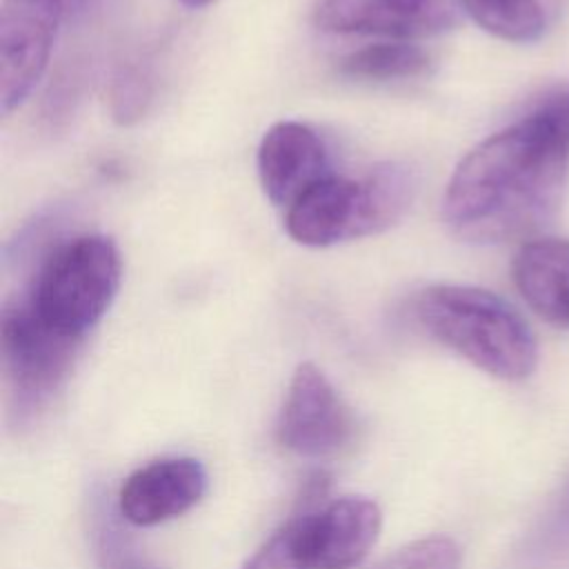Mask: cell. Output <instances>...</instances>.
<instances>
[{
	"label": "cell",
	"instance_id": "obj_1",
	"mask_svg": "<svg viewBox=\"0 0 569 569\" xmlns=\"http://www.w3.org/2000/svg\"><path fill=\"white\" fill-rule=\"evenodd\" d=\"M569 167V91L473 147L456 167L442 216L469 242H502L540 227L558 204Z\"/></svg>",
	"mask_w": 569,
	"mask_h": 569
},
{
	"label": "cell",
	"instance_id": "obj_13",
	"mask_svg": "<svg viewBox=\"0 0 569 569\" xmlns=\"http://www.w3.org/2000/svg\"><path fill=\"white\" fill-rule=\"evenodd\" d=\"M471 20L496 38L533 42L556 20L560 0H460Z\"/></svg>",
	"mask_w": 569,
	"mask_h": 569
},
{
	"label": "cell",
	"instance_id": "obj_18",
	"mask_svg": "<svg viewBox=\"0 0 569 569\" xmlns=\"http://www.w3.org/2000/svg\"><path fill=\"white\" fill-rule=\"evenodd\" d=\"M151 98V84L136 67L122 69L113 82V113L120 122L140 118Z\"/></svg>",
	"mask_w": 569,
	"mask_h": 569
},
{
	"label": "cell",
	"instance_id": "obj_4",
	"mask_svg": "<svg viewBox=\"0 0 569 569\" xmlns=\"http://www.w3.org/2000/svg\"><path fill=\"white\" fill-rule=\"evenodd\" d=\"M120 287V253L100 233L56 244L22 293L31 311L62 336L82 340L111 307Z\"/></svg>",
	"mask_w": 569,
	"mask_h": 569
},
{
	"label": "cell",
	"instance_id": "obj_5",
	"mask_svg": "<svg viewBox=\"0 0 569 569\" xmlns=\"http://www.w3.org/2000/svg\"><path fill=\"white\" fill-rule=\"evenodd\" d=\"M80 342L44 325L22 296L4 302L0 351L11 413L18 422L38 413L62 387Z\"/></svg>",
	"mask_w": 569,
	"mask_h": 569
},
{
	"label": "cell",
	"instance_id": "obj_3",
	"mask_svg": "<svg viewBox=\"0 0 569 569\" xmlns=\"http://www.w3.org/2000/svg\"><path fill=\"white\" fill-rule=\"evenodd\" d=\"M413 193L416 176L398 162L378 164L360 178L329 173L287 209L284 227L305 247L373 236L405 216Z\"/></svg>",
	"mask_w": 569,
	"mask_h": 569
},
{
	"label": "cell",
	"instance_id": "obj_15",
	"mask_svg": "<svg viewBox=\"0 0 569 569\" xmlns=\"http://www.w3.org/2000/svg\"><path fill=\"white\" fill-rule=\"evenodd\" d=\"M93 553L98 569H164L151 556H147L133 538L116 522L111 509H98L91 525Z\"/></svg>",
	"mask_w": 569,
	"mask_h": 569
},
{
	"label": "cell",
	"instance_id": "obj_8",
	"mask_svg": "<svg viewBox=\"0 0 569 569\" xmlns=\"http://www.w3.org/2000/svg\"><path fill=\"white\" fill-rule=\"evenodd\" d=\"M458 0H318L313 24L329 33L425 38L451 29Z\"/></svg>",
	"mask_w": 569,
	"mask_h": 569
},
{
	"label": "cell",
	"instance_id": "obj_6",
	"mask_svg": "<svg viewBox=\"0 0 569 569\" xmlns=\"http://www.w3.org/2000/svg\"><path fill=\"white\" fill-rule=\"evenodd\" d=\"M67 18L53 0L0 2V109L9 116L42 78L58 24Z\"/></svg>",
	"mask_w": 569,
	"mask_h": 569
},
{
	"label": "cell",
	"instance_id": "obj_12",
	"mask_svg": "<svg viewBox=\"0 0 569 569\" xmlns=\"http://www.w3.org/2000/svg\"><path fill=\"white\" fill-rule=\"evenodd\" d=\"M513 284L525 302L549 325L569 327V240L525 242L511 264Z\"/></svg>",
	"mask_w": 569,
	"mask_h": 569
},
{
	"label": "cell",
	"instance_id": "obj_9",
	"mask_svg": "<svg viewBox=\"0 0 569 569\" xmlns=\"http://www.w3.org/2000/svg\"><path fill=\"white\" fill-rule=\"evenodd\" d=\"M207 491L200 460L173 456L151 460L127 476L118 491V513L136 527H153L196 507Z\"/></svg>",
	"mask_w": 569,
	"mask_h": 569
},
{
	"label": "cell",
	"instance_id": "obj_14",
	"mask_svg": "<svg viewBox=\"0 0 569 569\" xmlns=\"http://www.w3.org/2000/svg\"><path fill=\"white\" fill-rule=\"evenodd\" d=\"M429 56L418 44L378 42L351 51L340 60V73L356 80H405L429 69Z\"/></svg>",
	"mask_w": 569,
	"mask_h": 569
},
{
	"label": "cell",
	"instance_id": "obj_10",
	"mask_svg": "<svg viewBox=\"0 0 569 569\" xmlns=\"http://www.w3.org/2000/svg\"><path fill=\"white\" fill-rule=\"evenodd\" d=\"M329 173V151L309 124L282 120L269 127L258 149V176L273 204L289 209Z\"/></svg>",
	"mask_w": 569,
	"mask_h": 569
},
{
	"label": "cell",
	"instance_id": "obj_7",
	"mask_svg": "<svg viewBox=\"0 0 569 569\" xmlns=\"http://www.w3.org/2000/svg\"><path fill=\"white\" fill-rule=\"evenodd\" d=\"M353 433V418L327 376L302 362L289 382L276 436L278 442L305 458H322L342 449Z\"/></svg>",
	"mask_w": 569,
	"mask_h": 569
},
{
	"label": "cell",
	"instance_id": "obj_2",
	"mask_svg": "<svg viewBox=\"0 0 569 569\" xmlns=\"http://www.w3.org/2000/svg\"><path fill=\"white\" fill-rule=\"evenodd\" d=\"M413 316L438 342L500 380H522L538 362L529 325L500 296L467 284H433L413 300Z\"/></svg>",
	"mask_w": 569,
	"mask_h": 569
},
{
	"label": "cell",
	"instance_id": "obj_11",
	"mask_svg": "<svg viewBox=\"0 0 569 569\" xmlns=\"http://www.w3.org/2000/svg\"><path fill=\"white\" fill-rule=\"evenodd\" d=\"M380 507L362 496H342L316 511H305L309 569H351L378 540Z\"/></svg>",
	"mask_w": 569,
	"mask_h": 569
},
{
	"label": "cell",
	"instance_id": "obj_20",
	"mask_svg": "<svg viewBox=\"0 0 569 569\" xmlns=\"http://www.w3.org/2000/svg\"><path fill=\"white\" fill-rule=\"evenodd\" d=\"M184 7H189V9H202V7H209L211 2H216V0H180Z\"/></svg>",
	"mask_w": 569,
	"mask_h": 569
},
{
	"label": "cell",
	"instance_id": "obj_17",
	"mask_svg": "<svg viewBox=\"0 0 569 569\" xmlns=\"http://www.w3.org/2000/svg\"><path fill=\"white\" fill-rule=\"evenodd\" d=\"M460 547L449 536H429L400 547L376 569H460Z\"/></svg>",
	"mask_w": 569,
	"mask_h": 569
},
{
	"label": "cell",
	"instance_id": "obj_19",
	"mask_svg": "<svg viewBox=\"0 0 569 569\" xmlns=\"http://www.w3.org/2000/svg\"><path fill=\"white\" fill-rule=\"evenodd\" d=\"M53 2H58V4L64 9V13L69 16V13H73V11H80V9H84L89 0H53Z\"/></svg>",
	"mask_w": 569,
	"mask_h": 569
},
{
	"label": "cell",
	"instance_id": "obj_16",
	"mask_svg": "<svg viewBox=\"0 0 569 569\" xmlns=\"http://www.w3.org/2000/svg\"><path fill=\"white\" fill-rule=\"evenodd\" d=\"M240 569H309L305 542V513L293 516Z\"/></svg>",
	"mask_w": 569,
	"mask_h": 569
}]
</instances>
